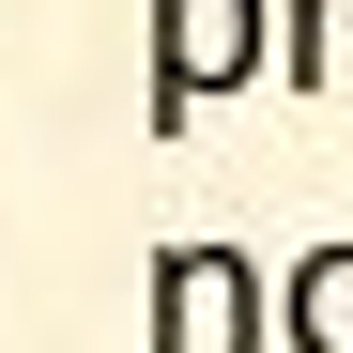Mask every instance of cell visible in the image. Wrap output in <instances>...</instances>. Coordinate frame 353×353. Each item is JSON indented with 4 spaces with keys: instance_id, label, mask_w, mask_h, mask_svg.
I'll list each match as a JSON object with an SVG mask.
<instances>
[{
    "instance_id": "1",
    "label": "cell",
    "mask_w": 353,
    "mask_h": 353,
    "mask_svg": "<svg viewBox=\"0 0 353 353\" xmlns=\"http://www.w3.org/2000/svg\"><path fill=\"white\" fill-rule=\"evenodd\" d=\"M261 338H276V292L230 246H169L154 261V353H261Z\"/></svg>"
},
{
    "instance_id": "2",
    "label": "cell",
    "mask_w": 353,
    "mask_h": 353,
    "mask_svg": "<svg viewBox=\"0 0 353 353\" xmlns=\"http://www.w3.org/2000/svg\"><path fill=\"white\" fill-rule=\"evenodd\" d=\"M261 62V0H169V16H154V123H185V108L200 92H230V77H246Z\"/></svg>"
},
{
    "instance_id": "3",
    "label": "cell",
    "mask_w": 353,
    "mask_h": 353,
    "mask_svg": "<svg viewBox=\"0 0 353 353\" xmlns=\"http://www.w3.org/2000/svg\"><path fill=\"white\" fill-rule=\"evenodd\" d=\"M292 353H353V246H323L292 276Z\"/></svg>"
}]
</instances>
